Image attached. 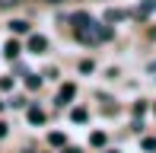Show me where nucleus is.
<instances>
[{
	"instance_id": "obj_1",
	"label": "nucleus",
	"mask_w": 156,
	"mask_h": 153,
	"mask_svg": "<svg viewBox=\"0 0 156 153\" xmlns=\"http://www.w3.org/2000/svg\"><path fill=\"white\" fill-rule=\"evenodd\" d=\"M115 32L108 29V26H99V23H89V26H83V29H76V38L80 41H86V45H99V41H108Z\"/></svg>"
},
{
	"instance_id": "obj_2",
	"label": "nucleus",
	"mask_w": 156,
	"mask_h": 153,
	"mask_svg": "<svg viewBox=\"0 0 156 153\" xmlns=\"http://www.w3.org/2000/svg\"><path fill=\"white\" fill-rule=\"evenodd\" d=\"M45 48H48V38H45V35H32V38H29V51L41 54V51H45Z\"/></svg>"
},
{
	"instance_id": "obj_3",
	"label": "nucleus",
	"mask_w": 156,
	"mask_h": 153,
	"mask_svg": "<svg viewBox=\"0 0 156 153\" xmlns=\"http://www.w3.org/2000/svg\"><path fill=\"white\" fill-rule=\"evenodd\" d=\"M73 93H76V86H70V83H67V86H61L58 102H61V105H64V102H70V99H73Z\"/></svg>"
},
{
	"instance_id": "obj_4",
	"label": "nucleus",
	"mask_w": 156,
	"mask_h": 153,
	"mask_svg": "<svg viewBox=\"0 0 156 153\" xmlns=\"http://www.w3.org/2000/svg\"><path fill=\"white\" fill-rule=\"evenodd\" d=\"M10 29L16 32V35H23V32H29V23H26V19H13V23H10Z\"/></svg>"
},
{
	"instance_id": "obj_5",
	"label": "nucleus",
	"mask_w": 156,
	"mask_h": 153,
	"mask_svg": "<svg viewBox=\"0 0 156 153\" xmlns=\"http://www.w3.org/2000/svg\"><path fill=\"white\" fill-rule=\"evenodd\" d=\"M153 10H156V0H144V3H140V10H137V16H150Z\"/></svg>"
},
{
	"instance_id": "obj_6",
	"label": "nucleus",
	"mask_w": 156,
	"mask_h": 153,
	"mask_svg": "<svg viewBox=\"0 0 156 153\" xmlns=\"http://www.w3.org/2000/svg\"><path fill=\"white\" fill-rule=\"evenodd\" d=\"M29 121L32 124H41V121H45V112H41V109H29Z\"/></svg>"
},
{
	"instance_id": "obj_7",
	"label": "nucleus",
	"mask_w": 156,
	"mask_h": 153,
	"mask_svg": "<svg viewBox=\"0 0 156 153\" xmlns=\"http://www.w3.org/2000/svg\"><path fill=\"white\" fill-rule=\"evenodd\" d=\"M89 23H93V19H89L86 13H76V16H73V26H76V29H83V26H89Z\"/></svg>"
},
{
	"instance_id": "obj_8",
	"label": "nucleus",
	"mask_w": 156,
	"mask_h": 153,
	"mask_svg": "<svg viewBox=\"0 0 156 153\" xmlns=\"http://www.w3.org/2000/svg\"><path fill=\"white\" fill-rule=\"evenodd\" d=\"M3 51H6V58H16V54H19V45H16V41H6Z\"/></svg>"
},
{
	"instance_id": "obj_9",
	"label": "nucleus",
	"mask_w": 156,
	"mask_h": 153,
	"mask_svg": "<svg viewBox=\"0 0 156 153\" xmlns=\"http://www.w3.org/2000/svg\"><path fill=\"white\" fill-rule=\"evenodd\" d=\"M89 141H93V147H105V134H99V131L89 137Z\"/></svg>"
},
{
	"instance_id": "obj_10",
	"label": "nucleus",
	"mask_w": 156,
	"mask_h": 153,
	"mask_svg": "<svg viewBox=\"0 0 156 153\" xmlns=\"http://www.w3.org/2000/svg\"><path fill=\"white\" fill-rule=\"evenodd\" d=\"M70 118H73V121H86V112H83V109H73Z\"/></svg>"
},
{
	"instance_id": "obj_11",
	"label": "nucleus",
	"mask_w": 156,
	"mask_h": 153,
	"mask_svg": "<svg viewBox=\"0 0 156 153\" xmlns=\"http://www.w3.org/2000/svg\"><path fill=\"white\" fill-rule=\"evenodd\" d=\"M48 141H51L54 147H61V144H64V134H51V137H48Z\"/></svg>"
},
{
	"instance_id": "obj_12",
	"label": "nucleus",
	"mask_w": 156,
	"mask_h": 153,
	"mask_svg": "<svg viewBox=\"0 0 156 153\" xmlns=\"http://www.w3.org/2000/svg\"><path fill=\"white\" fill-rule=\"evenodd\" d=\"M19 0H0V10H10V6H16Z\"/></svg>"
},
{
	"instance_id": "obj_13",
	"label": "nucleus",
	"mask_w": 156,
	"mask_h": 153,
	"mask_svg": "<svg viewBox=\"0 0 156 153\" xmlns=\"http://www.w3.org/2000/svg\"><path fill=\"white\" fill-rule=\"evenodd\" d=\"M144 147H147V150H156V137H147V141H144Z\"/></svg>"
},
{
	"instance_id": "obj_14",
	"label": "nucleus",
	"mask_w": 156,
	"mask_h": 153,
	"mask_svg": "<svg viewBox=\"0 0 156 153\" xmlns=\"http://www.w3.org/2000/svg\"><path fill=\"white\" fill-rule=\"evenodd\" d=\"M45 3H70V0H45Z\"/></svg>"
},
{
	"instance_id": "obj_15",
	"label": "nucleus",
	"mask_w": 156,
	"mask_h": 153,
	"mask_svg": "<svg viewBox=\"0 0 156 153\" xmlns=\"http://www.w3.org/2000/svg\"><path fill=\"white\" fill-rule=\"evenodd\" d=\"M3 134H6V124H3V121H0V137H3Z\"/></svg>"
},
{
	"instance_id": "obj_16",
	"label": "nucleus",
	"mask_w": 156,
	"mask_h": 153,
	"mask_svg": "<svg viewBox=\"0 0 156 153\" xmlns=\"http://www.w3.org/2000/svg\"><path fill=\"white\" fill-rule=\"evenodd\" d=\"M64 153H80V150H76V147H67V150H64Z\"/></svg>"
},
{
	"instance_id": "obj_17",
	"label": "nucleus",
	"mask_w": 156,
	"mask_h": 153,
	"mask_svg": "<svg viewBox=\"0 0 156 153\" xmlns=\"http://www.w3.org/2000/svg\"><path fill=\"white\" fill-rule=\"evenodd\" d=\"M108 153H118V150H108Z\"/></svg>"
}]
</instances>
